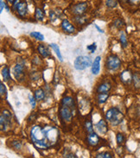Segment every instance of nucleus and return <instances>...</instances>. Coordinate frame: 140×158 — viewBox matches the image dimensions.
I'll list each match as a JSON object with an SVG mask.
<instances>
[{"label":"nucleus","instance_id":"c9c22d12","mask_svg":"<svg viewBox=\"0 0 140 158\" xmlns=\"http://www.w3.org/2000/svg\"><path fill=\"white\" fill-rule=\"evenodd\" d=\"M56 18H57V16H56L55 11H50V19H51V21L54 22Z\"/></svg>","mask_w":140,"mask_h":158},{"label":"nucleus","instance_id":"412c9836","mask_svg":"<svg viewBox=\"0 0 140 158\" xmlns=\"http://www.w3.org/2000/svg\"><path fill=\"white\" fill-rule=\"evenodd\" d=\"M45 97V92L43 89H38L35 92V99L36 100H42Z\"/></svg>","mask_w":140,"mask_h":158},{"label":"nucleus","instance_id":"f257e3e1","mask_svg":"<svg viewBox=\"0 0 140 158\" xmlns=\"http://www.w3.org/2000/svg\"><path fill=\"white\" fill-rule=\"evenodd\" d=\"M31 136L33 143L39 148L46 149L51 145L46 136L44 129H43L41 126L35 125L32 128L31 132Z\"/></svg>","mask_w":140,"mask_h":158},{"label":"nucleus","instance_id":"b1692460","mask_svg":"<svg viewBox=\"0 0 140 158\" xmlns=\"http://www.w3.org/2000/svg\"><path fill=\"white\" fill-rule=\"evenodd\" d=\"M133 81H134V85L136 87L140 88V74L139 73H136L135 75H133Z\"/></svg>","mask_w":140,"mask_h":158},{"label":"nucleus","instance_id":"aec40b11","mask_svg":"<svg viewBox=\"0 0 140 158\" xmlns=\"http://www.w3.org/2000/svg\"><path fill=\"white\" fill-rule=\"evenodd\" d=\"M2 75L5 80L8 81L10 79V68L7 66H5L3 69H2Z\"/></svg>","mask_w":140,"mask_h":158},{"label":"nucleus","instance_id":"ddd939ff","mask_svg":"<svg viewBox=\"0 0 140 158\" xmlns=\"http://www.w3.org/2000/svg\"><path fill=\"white\" fill-rule=\"evenodd\" d=\"M88 142L91 146H96L100 142V138H99V136H98L96 133L91 132V133H89V135L88 136Z\"/></svg>","mask_w":140,"mask_h":158},{"label":"nucleus","instance_id":"9b49d317","mask_svg":"<svg viewBox=\"0 0 140 158\" xmlns=\"http://www.w3.org/2000/svg\"><path fill=\"white\" fill-rule=\"evenodd\" d=\"M101 56H97V57L94 59V61H93V62L92 64L93 75H96L100 73V70H101Z\"/></svg>","mask_w":140,"mask_h":158},{"label":"nucleus","instance_id":"58836bf2","mask_svg":"<svg viewBox=\"0 0 140 158\" xmlns=\"http://www.w3.org/2000/svg\"><path fill=\"white\" fill-rule=\"evenodd\" d=\"M0 5H1V8H0V10H1V12H2V11H3V10H4V7L5 6V3H4V0H1Z\"/></svg>","mask_w":140,"mask_h":158},{"label":"nucleus","instance_id":"9d476101","mask_svg":"<svg viewBox=\"0 0 140 158\" xmlns=\"http://www.w3.org/2000/svg\"><path fill=\"white\" fill-rule=\"evenodd\" d=\"M95 128H96V130L98 131L99 133H101V134H105L107 131H108V128H107V124L105 123V120H103V119H101L100 120L98 123L95 124Z\"/></svg>","mask_w":140,"mask_h":158},{"label":"nucleus","instance_id":"c85d7f7f","mask_svg":"<svg viewBox=\"0 0 140 158\" xmlns=\"http://www.w3.org/2000/svg\"><path fill=\"white\" fill-rule=\"evenodd\" d=\"M116 138H117V142H118V144L119 145L122 144L123 143H124V141H125V137H124V136H123L121 133H118Z\"/></svg>","mask_w":140,"mask_h":158},{"label":"nucleus","instance_id":"473e14b6","mask_svg":"<svg viewBox=\"0 0 140 158\" xmlns=\"http://www.w3.org/2000/svg\"><path fill=\"white\" fill-rule=\"evenodd\" d=\"M12 146H13L15 149H21V147H22V144H21V143H19L18 141H15L13 144H12Z\"/></svg>","mask_w":140,"mask_h":158},{"label":"nucleus","instance_id":"423d86ee","mask_svg":"<svg viewBox=\"0 0 140 158\" xmlns=\"http://www.w3.org/2000/svg\"><path fill=\"white\" fill-rule=\"evenodd\" d=\"M120 66H121V61L118 56L112 55L107 58V60H106V67L109 70H117L120 67Z\"/></svg>","mask_w":140,"mask_h":158},{"label":"nucleus","instance_id":"bb28decb","mask_svg":"<svg viewBox=\"0 0 140 158\" xmlns=\"http://www.w3.org/2000/svg\"><path fill=\"white\" fill-rule=\"evenodd\" d=\"M120 43H121V44H122V46L124 48H126L127 46V44H128L126 36L124 32H121V34H120Z\"/></svg>","mask_w":140,"mask_h":158},{"label":"nucleus","instance_id":"1a4fd4ad","mask_svg":"<svg viewBox=\"0 0 140 158\" xmlns=\"http://www.w3.org/2000/svg\"><path fill=\"white\" fill-rule=\"evenodd\" d=\"M88 8V5L87 3H79L77 5H75L73 7V12L75 15L78 16H81L82 14H84Z\"/></svg>","mask_w":140,"mask_h":158},{"label":"nucleus","instance_id":"f8f14e48","mask_svg":"<svg viewBox=\"0 0 140 158\" xmlns=\"http://www.w3.org/2000/svg\"><path fill=\"white\" fill-rule=\"evenodd\" d=\"M61 28H62V30L66 32H68V33H73V32H75V27L72 25V23L68 21V20H67V19H64L62 22H61Z\"/></svg>","mask_w":140,"mask_h":158},{"label":"nucleus","instance_id":"4be33fe9","mask_svg":"<svg viewBox=\"0 0 140 158\" xmlns=\"http://www.w3.org/2000/svg\"><path fill=\"white\" fill-rule=\"evenodd\" d=\"M50 47H51V48H53V50L56 52V55L58 56V58H59V60H60L61 62H62V56H61V51H60V48L58 47V45L56 43H51L50 44Z\"/></svg>","mask_w":140,"mask_h":158},{"label":"nucleus","instance_id":"f03ea898","mask_svg":"<svg viewBox=\"0 0 140 158\" xmlns=\"http://www.w3.org/2000/svg\"><path fill=\"white\" fill-rule=\"evenodd\" d=\"M105 119L113 125H118L122 123L124 119V114L116 107H113L106 111Z\"/></svg>","mask_w":140,"mask_h":158},{"label":"nucleus","instance_id":"7c9ffc66","mask_svg":"<svg viewBox=\"0 0 140 158\" xmlns=\"http://www.w3.org/2000/svg\"><path fill=\"white\" fill-rule=\"evenodd\" d=\"M0 92H1V96H3L4 94L6 93V87H5V84L3 82L0 83Z\"/></svg>","mask_w":140,"mask_h":158},{"label":"nucleus","instance_id":"79ce46f5","mask_svg":"<svg viewBox=\"0 0 140 158\" xmlns=\"http://www.w3.org/2000/svg\"><path fill=\"white\" fill-rule=\"evenodd\" d=\"M122 1H124V2H125V3H127V2H128V1H129V0H122Z\"/></svg>","mask_w":140,"mask_h":158},{"label":"nucleus","instance_id":"393cba45","mask_svg":"<svg viewBox=\"0 0 140 158\" xmlns=\"http://www.w3.org/2000/svg\"><path fill=\"white\" fill-rule=\"evenodd\" d=\"M31 35L32 37L35 38L36 40H40V41H43L44 40L43 35L41 34L40 32H36V31H35V32H31Z\"/></svg>","mask_w":140,"mask_h":158},{"label":"nucleus","instance_id":"f704fd0d","mask_svg":"<svg viewBox=\"0 0 140 158\" xmlns=\"http://www.w3.org/2000/svg\"><path fill=\"white\" fill-rule=\"evenodd\" d=\"M20 3H21V2H20V0H15V1L13 2V4H12V5H13L14 9L15 10L18 9V5H19V4H20Z\"/></svg>","mask_w":140,"mask_h":158},{"label":"nucleus","instance_id":"2eb2a0df","mask_svg":"<svg viewBox=\"0 0 140 158\" xmlns=\"http://www.w3.org/2000/svg\"><path fill=\"white\" fill-rule=\"evenodd\" d=\"M17 10H18L19 16H21V17L26 16L27 11H28V6H27L26 2H21L18 5Z\"/></svg>","mask_w":140,"mask_h":158},{"label":"nucleus","instance_id":"a211bd4d","mask_svg":"<svg viewBox=\"0 0 140 158\" xmlns=\"http://www.w3.org/2000/svg\"><path fill=\"white\" fill-rule=\"evenodd\" d=\"M109 98V93L108 92H100L98 95V102L99 104H104Z\"/></svg>","mask_w":140,"mask_h":158},{"label":"nucleus","instance_id":"20e7f679","mask_svg":"<svg viewBox=\"0 0 140 158\" xmlns=\"http://www.w3.org/2000/svg\"><path fill=\"white\" fill-rule=\"evenodd\" d=\"M11 123V113L8 110H4L0 117V126L1 131H6Z\"/></svg>","mask_w":140,"mask_h":158},{"label":"nucleus","instance_id":"ea45409f","mask_svg":"<svg viewBox=\"0 0 140 158\" xmlns=\"http://www.w3.org/2000/svg\"><path fill=\"white\" fill-rule=\"evenodd\" d=\"M94 26H95V28H96L97 30H98V31H99V32H100V33H104V31L102 30H101V28H100V27L98 26V25H97V24H94Z\"/></svg>","mask_w":140,"mask_h":158},{"label":"nucleus","instance_id":"a878e982","mask_svg":"<svg viewBox=\"0 0 140 158\" xmlns=\"http://www.w3.org/2000/svg\"><path fill=\"white\" fill-rule=\"evenodd\" d=\"M105 4L108 8H115L117 6V0H105Z\"/></svg>","mask_w":140,"mask_h":158},{"label":"nucleus","instance_id":"4468645a","mask_svg":"<svg viewBox=\"0 0 140 158\" xmlns=\"http://www.w3.org/2000/svg\"><path fill=\"white\" fill-rule=\"evenodd\" d=\"M120 78L125 84H130L133 80V76L131 75L130 71H124L120 75Z\"/></svg>","mask_w":140,"mask_h":158},{"label":"nucleus","instance_id":"6e6552de","mask_svg":"<svg viewBox=\"0 0 140 158\" xmlns=\"http://www.w3.org/2000/svg\"><path fill=\"white\" fill-rule=\"evenodd\" d=\"M24 70H25V67H24V63H18L13 69V74L15 78L18 79H21L23 78L24 75Z\"/></svg>","mask_w":140,"mask_h":158},{"label":"nucleus","instance_id":"f3484780","mask_svg":"<svg viewBox=\"0 0 140 158\" xmlns=\"http://www.w3.org/2000/svg\"><path fill=\"white\" fill-rule=\"evenodd\" d=\"M112 89V86L110 83H103L97 89V92H109Z\"/></svg>","mask_w":140,"mask_h":158},{"label":"nucleus","instance_id":"39448f33","mask_svg":"<svg viewBox=\"0 0 140 158\" xmlns=\"http://www.w3.org/2000/svg\"><path fill=\"white\" fill-rule=\"evenodd\" d=\"M44 131H45L46 136L48 138V142L50 143V144L56 143L58 136H59V132H58V130L56 128L48 126V127L44 128Z\"/></svg>","mask_w":140,"mask_h":158},{"label":"nucleus","instance_id":"e433bc0d","mask_svg":"<svg viewBox=\"0 0 140 158\" xmlns=\"http://www.w3.org/2000/svg\"><path fill=\"white\" fill-rule=\"evenodd\" d=\"M64 157H77V156H75V154H72V153H67L66 155L63 156Z\"/></svg>","mask_w":140,"mask_h":158},{"label":"nucleus","instance_id":"4c0bfd02","mask_svg":"<svg viewBox=\"0 0 140 158\" xmlns=\"http://www.w3.org/2000/svg\"><path fill=\"white\" fill-rule=\"evenodd\" d=\"M129 2L132 4V5H137V4H138L140 2V0H129Z\"/></svg>","mask_w":140,"mask_h":158},{"label":"nucleus","instance_id":"72a5a7b5","mask_svg":"<svg viewBox=\"0 0 140 158\" xmlns=\"http://www.w3.org/2000/svg\"><path fill=\"white\" fill-rule=\"evenodd\" d=\"M29 99H30V104H31V105L34 108L35 106V99L33 98V97L31 96V95H29Z\"/></svg>","mask_w":140,"mask_h":158},{"label":"nucleus","instance_id":"dca6fc26","mask_svg":"<svg viewBox=\"0 0 140 158\" xmlns=\"http://www.w3.org/2000/svg\"><path fill=\"white\" fill-rule=\"evenodd\" d=\"M61 103H62L63 105H67V106H68V107L72 108V109L75 108V101L73 99V98H71V97H65V98H63Z\"/></svg>","mask_w":140,"mask_h":158},{"label":"nucleus","instance_id":"5701e85b","mask_svg":"<svg viewBox=\"0 0 140 158\" xmlns=\"http://www.w3.org/2000/svg\"><path fill=\"white\" fill-rule=\"evenodd\" d=\"M44 14L43 12V10L41 9H35V18L37 21H42L43 19Z\"/></svg>","mask_w":140,"mask_h":158},{"label":"nucleus","instance_id":"c756f323","mask_svg":"<svg viewBox=\"0 0 140 158\" xmlns=\"http://www.w3.org/2000/svg\"><path fill=\"white\" fill-rule=\"evenodd\" d=\"M97 158H111L112 157V156L110 155L109 153H107V152H104V153H101L99 154L98 156H96Z\"/></svg>","mask_w":140,"mask_h":158},{"label":"nucleus","instance_id":"0eeeda50","mask_svg":"<svg viewBox=\"0 0 140 158\" xmlns=\"http://www.w3.org/2000/svg\"><path fill=\"white\" fill-rule=\"evenodd\" d=\"M60 115H61V118L66 122H69L72 119L73 117V109L70 108L67 105H62V107L60 110Z\"/></svg>","mask_w":140,"mask_h":158},{"label":"nucleus","instance_id":"2f4dec72","mask_svg":"<svg viewBox=\"0 0 140 158\" xmlns=\"http://www.w3.org/2000/svg\"><path fill=\"white\" fill-rule=\"evenodd\" d=\"M96 48H97V46L95 43H93L92 45H89V46L87 47V48H88V50H90L92 53H93L95 50H96Z\"/></svg>","mask_w":140,"mask_h":158},{"label":"nucleus","instance_id":"cd10ccee","mask_svg":"<svg viewBox=\"0 0 140 158\" xmlns=\"http://www.w3.org/2000/svg\"><path fill=\"white\" fill-rule=\"evenodd\" d=\"M85 127L87 129L88 133H91V132H93V124L90 121H87L86 124H85Z\"/></svg>","mask_w":140,"mask_h":158},{"label":"nucleus","instance_id":"6ab92c4d","mask_svg":"<svg viewBox=\"0 0 140 158\" xmlns=\"http://www.w3.org/2000/svg\"><path fill=\"white\" fill-rule=\"evenodd\" d=\"M37 49H38V52L43 55V57L47 58L50 55V53H49V51L48 50V48H46L44 45H39Z\"/></svg>","mask_w":140,"mask_h":158},{"label":"nucleus","instance_id":"7ed1b4c3","mask_svg":"<svg viewBox=\"0 0 140 158\" xmlns=\"http://www.w3.org/2000/svg\"><path fill=\"white\" fill-rule=\"evenodd\" d=\"M92 66V60L88 56H78L75 61V68L76 70H84Z\"/></svg>","mask_w":140,"mask_h":158},{"label":"nucleus","instance_id":"a19ab883","mask_svg":"<svg viewBox=\"0 0 140 158\" xmlns=\"http://www.w3.org/2000/svg\"><path fill=\"white\" fill-rule=\"evenodd\" d=\"M8 2H9L10 4H13V2L15 1V0H7Z\"/></svg>","mask_w":140,"mask_h":158}]
</instances>
